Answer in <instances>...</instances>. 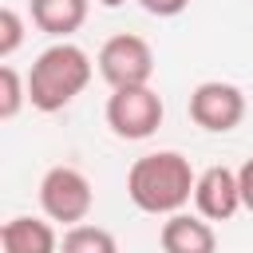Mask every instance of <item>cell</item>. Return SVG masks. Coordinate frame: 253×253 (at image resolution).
Returning <instances> with one entry per match:
<instances>
[{"mask_svg": "<svg viewBox=\"0 0 253 253\" xmlns=\"http://www.w3.org/2000/svg\"><path fill=\"white\" fill-rule=\"evenodd\" d=\"M138 4H142V12H150V16L166 20V16H178V12H186V4H190V0H138Z\"/></svg>", "mask_w": 253, "mask_h": 253, "instance_id": "obj_14", "label": "cell"}, {"mask_svg": "<svg viewBox=\"0 0 253 253\" xmlns=\"http://www.w3.org/2000/svg\"><path fill=\"white\" fill-rule=\"evenodd\" d=\"M107 126H111L115 138H126V142L150 138L162 126V99H158V91L150 83L146 87H119V91H111V99H107Z\"/></svg>", "mask_w": 253, "mask_h": 253, "instance_id": "obj_4", "label": "cell"}, {"mask_svg": "<svg viewBox=\"0 0 253 253\" xmlns=\"http://www.w3.org/2000/svg\"><path fill=\"white\" fill-rule=\"evenodd\" d=\"M194 206L206 221H229L241 206V182L229 166H206L194 182Z\"/></svg>", "mask_w": 253, "mask_h": 253, "instance_id": "obj_7", "label": "cell"}, {"mask_svg": "<svg viewBox=\"0 0 253 253\" xmlns=\"http://www.w3.org/2000/svg\"><path fill=\"white\" fill-rule=\"evenodd\" d=\"M237 182H241V206L253 213V158H245V162H241V170H237Z\"/></svg>", "mask_w": 253, "mask_h": 253, "instance_id": "obj_15", "label": "cell"}, {"mask_svg": "<svg viewBox=\"0 0 253 253\" xmlns=\"http://www.w3.org/2000/svg\"><path fill=\"white\" fill-rule=\"evenodd\" d=\"M158 245L162 253H213L217 249V233L202 213H170L158 229Z\"/></svg>", "mask_w": 253, "mask_h": 253, "instance_id": "obj_8", "label": "cell"}, {"mask_svg": "<svg viewBox=\"0 0 253 253\" xmlns=\"http://www.w3.org/2000/svg\"><path fill=\"white\" fill-rule=\"evenodd\" d=\"M24 43V20L16 8H0V59H12Z\"/></svg>", "mask_w": 253, "mask_h": 253, "instance_id": "obj_13", "label": "cell"}, {"mask_svg": "<svg viewBox=\"0 0 253 253\" xmlns=\"http://www.w3.org/2000/svg\"><path fill=\"white\" fill-rule=\"evenodd\" d=\"M91 83V55L79 43H51L47 51L36 55L32 71H28V103L43 115L63 111L67 103H75L83 95V87Z\"/></svg>", "mask_w": 253, "mask_h": 253, "instance_id": "obj_2", "label": "cell"}, {"mask_svg": "<svg viewBox=\"0 0 253 253\" xmlns=\"http://www.w3.org/2000/svg\"><path fill=\"white\" fill-rule=\"evenodd\" d=\"M91 0H32V24L55 40H67L83 28Z\"/></svg>", "mask_w": 253, "mask_h": 253, "instance_id": "obj_10", "label": "cell"}, {"mask_svg": "<svg viewBox=\"0 0 253 253\" xmlns=\"http://www.w3.org/2000/svg\"><path fill=\"white\" fill-rule=\"evenodd\" d=\"M190 119L210 130V134H225L233 130L241 119H245V95L241 87L233 83H221V79H206L190 91Z\"/></svg>", "mask_w": 253, "mask_h": 253, "instance_id": "obj_6", "label": "cell"}, {"mask_svg": "<svg viewBox=\"0 0 253 253\" xmlns=\"http://www.w3.org/2000/svg\"><path fill=\"white\" fill-rule=\"evenodd\" d=\"M0 253H59V237L51 221L20 213L0 225Z\"/></svg>", "mask_w": 253, "mask_h": 253, "instance_id": "obj_9", "label": "cell"}, {"mask_svg": "<svg viewBox=\"0 0 253 253\" xmlns=\"http://www.w3.org/2000/svg\"><path fill=\"white\" fill-rule=\"evenodd\" d=\"M194 182L198 174L190 170V158L178 150H154L134 158V166L126 170V198L154 217H170L178 213L190 198H194Z\"/></svg>", "mask_w": 253, "mask_h": 253, "instance_id": "obj_1", "label": "cell"}, {"mask_svg": "<svg viewBox=\"0 0 253 253\" xmlns=\"http://www.w3.org/2000/svg\"><path fill=\"white\" fill-rule=\"evenodd\" d=\"M59 253H119V241H115L111 229L79 221V225H67V233L59 241Z\"/></svg>", "mask_w": 253, "mask_h": 253, "instance_id": "obj_11", "label": "cell"}, {"mask_svg": "<svg viewBox=\"0 0 253 253\" xmlns=\"http://www.w3.org/2000/svg\"><path fill=\"white\" fill-rule=\"evenodd\" d=\"M95 67L111 83V91H119V87H146L150 75H154V51H150V43L142 36L119 32V36H111L99 47Z\"/></svg>", "mask_w": 253, "mask_h": 253, "instance_id": "obj_3", "label": "cell"}, {"mask_svg": "<svg viewBox=\"0 0 253 253\" xmlns=\"http://www.w3.org/2000/svg\"><path fill=\"white\" fill-rule=\"evenodd\" d=\"M40 206H43V213L51 221H63V225L87 221V213L95 206V194H91L87 174L75 170V166H51L40 178Z\"/></svg>", "mask_w": 253, "mask_h": 253, "instance_id": "obj_5", "label": "cell"}, {"mask_svg": "<svg viewBox=\"0 0 253 253\" xmlns=\"http://www.w3.org/2000/svg\"><path fill=\"white\" fill-rule=\"evenodd\" d=\"M24 103H28V79H20V71L12 63H4L0 67V119L12 123Z\"/></svg>", "mask_w": 253, "mask_h": 253, "instance_id": "obj_12", "label": "cell"}, {"mask_svg": "<svg viewBox=\"0 0 253 253\" xmlns=\"http://www.w3.org/2000/svg\"><path fill=\"white\" fill-rule=\"evenodd\" d=\"M103 8H119V4H126V0H99Z\"/></svg>", "mask_w": 253, "mask_h": 253, "instance_id": "obj_16", "label": "cell"}]
</instances>
